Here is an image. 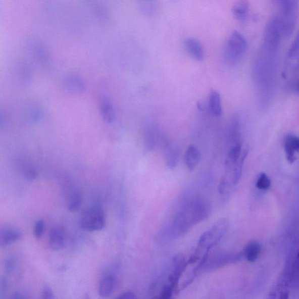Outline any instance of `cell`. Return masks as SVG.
I'll list each match as a JSON object with an SVG mask.
<instances>
[{"label": "cell", "mask_w": 299, "mask_h": 299, "mask_svg": "<svg viewBox=\"0 0 299 299\" xmlns=\"http://www.w3.org/2000/svg\"><path fill=\"white\" fill-rule=\"evenodd\" d=\"M202 156L201 152L196 145H190L185 153L184 159L187 168L192 171L195 169L201 162Z\"/></svg>", "instance_id": "cell-12"}, {"label": "cell", "mask_w": 299, "mask_h": 299, "mask_svg": "<svg viewBox=\"0 0 299 299\" xmlns=\"http://www.w3.org/2000/svg\"><path fill=\"white\" fill-rule=\"evenodd\" d=\"M297 91L299 93V79L298 80L297 84Z\"/></svg>", "instance_id": "cell-36"}, {"label": "cell", "mask_w": 299, "mask_h": 299, "mask_svg": "<svg viewBox=\"0 0 299 299\" xmlns=\"http://www.w3.org/2000/svg\"><path fill=\"white\" fill-rule=\"evenodd\" d=\"M22 237L21 231L10 227L2 228L0 231V246H6L20 240Z\"/></svg>", "instance_id": "cell-11"}, {"label": "cell", "mask_w": 299, "mask_h": 299, "mask_svg": "<svg viewBox=\"0 0 299 299\" xmlns=\"http://www.w3.org/2000/svg\"><path fill=\"white\" fill-rule=\"evenodd\" d=\"M188 265V262L186 261L185 257L182 254H179L174 258L173 261L174 272L169 278L170 284L173 287L174 291L178 289L179 279Z\"/></svg>", "instance_id": "cell-6"}, {"label": "cell", "mask_w": 299, "mask_h": 299, "mask_svg": "<svg viewBox=\"0 0 299 299\" xmlns=\"http://www.w3.org/2000/svg\"><path fill=\"white\" fill-rule=\"evenodd\" d=\"M117 279L112 274H108L103 276L99 285V294L102 297H107L113 293L117 286Z\"/></svg>", "instance_id": "cell-9"}, {"label": "cell", "mask_w": 299, "mask_h": 299, "mask_svg": "<svg viewBox=\"0 0 299 299\" xmlns=\"http://www.w3.org/2000/svg\"><path fill=\"white\" fill-rule=\"evenodd\" d=\"M279 7V18L281 24L283 37H289L292 34L296 27L298 0H275Z\"/></svg>", "instance_id": "cell-2"}, {"label": "cell", "mask_w": 299, "mask_h": 299, "mask_svg": "<svg viewBox=\"0 0 299 299\" xmlns=\"http://www.w3.org/2000/svg\"><path fill=\"white\" fill-rule=\"evenodd\" d=\"M271 181L270 179L265 173H261L256 182L258 188L261 190H267L270 188Z\"/></svg>", "instance_id": "cell-25"}, {"label": "cell", "mask_w": 299, "mask_h": 299, "mask_svg": "<svg viewBox=\"0 0 299 299\" xmlns=\"http://www.w3.org/2000/svg\"><path fill=\"white\" fill-rule=\"evenodd\" d=\"M248 150H245L242 153L240 159L238 160L237 163L235 164L233 167V183L234 185L238 184V183L240 180L243 165H244V161L248 155Z\"/></svg>", "instance_id": "cell-20"}, {"label": "cell", "mask_w": 299, "mask_h": 299, "mask_svg": "<svg viewBox=\"0 0 299 299\" xmlns=\"http://www.w3.org/2000/svg\"><path fill=\"white\" fill-rule=\"evenodd\" d=\"M82 204L81 196L78 193H74L70 196L68 202V210L71 212H75L78 211Z\"/></svg>", "instance_id": "cell-22"}, {"label": "cell", "mask_w": 299, "mask_h": 299, "mask_svg": "<svg viewBox=\"0 0 299 299\" xmlns=\"http://www.w3.org/2000/svg\"><path fill=\"white\" fill-rule=\"evenodd\" d=\"M230 146L228 152L227 165L235 166L241 156L242 145L241 140L229 141Z\"/></svg>", "instance_id": "cell-16"}, {"label": "cell", "mask_w": 299, "mask_h": 299, "mask_svg": "<svg viewBox=\"0 0 299 299\" xmlns=\"http://www.w3.org/2000/svg\"><path fill=\"white\" fill-rule=\"evenodd\" d=\"M261 252V246L257 241H252L246 245L243 254L246 260L255 262L259 259Z\"/></svg>", "instance_id": "cell-18"}, {"label": "cell", "mask_w": 299, "mask_h": 299, "mask_svg": "<svg viewBox=\"0 0 299 299\" xmlns=\"http://www.w3.org/2000/svg\"><path fill=\"white\" fill-rule=\"evenodd\" d=\"M290 274L289 271L283 273L278 282L271 292V298H288L290 283Z\"/></svg>", "instance_id": "cell-7"}, {"label": "cell", "mask_w": 299, "mask_h": 299, "mask_svg": "<svg viewBox=\"0 0 299 299\" xmlns=\"http://www.w3.org/2000/svg\"><path fill=\"white\" fill-rule=\"evenodd\" d=\"M208 107L211 114L214 117L219 118L223 115V108L221 96L218 91L214 89H211L209 93Z\"/></svg>", "instance_id": "cell-13"}, {"label": "cell", "mask_w": 299, "mask_h": 299, "mask_svg": "<svg viewBox=\"0 0 299 299\" xmlns=\"http://www.w3.org/2000/svg\"><path fill=\"white\" fill-rule=\"evenodd\" d=\"M211 212V205L207 201L197 200L190 202L175 215L170 228L171 236L181 237L195 224L207 219Z\"/></svg>", "instance_id": "cell-1"}, {"label": "cell", "mask_w": 299, "mask_h": 299, "mask_svg": "<svg viewBox=\"0 0 299 299\" xmlns=\"http://www.w3.org/2000/svg\"><path fill=\"white\" fill-rule=\"evenodd\" d=\"M290 283L293 287H299V252L291 269Z\"/></svg>", "instance_id": "cell-21"}, {"label": "cell", "mask_w": 299, "mask_h": 299, "mask_svg": "<svg viewBox=\"0 0 299 299\" xmlns=\"http://www.w3.org/2000/svg\"><path fill=\"white\" fill-rule=\"evenodd\" d=\"M44 231V222L43 220H39L36 222L34 227L35 237L39 239L42 236Z\"/></svg>", "instance_id": "cell-27"}, {"label": "cell", "mask_w": 299, "mask_h": 299, "mask_svg": "<svg viewBox=\"0 0 299 299\" xmlns=\"http://www.w3.org/2000/svg\"><path fill=\"white\" fill-rule=\"evenodd\" d=\"M7 289V282L6 278H0V296L6 292Z\"/></svg>", "instance_id": "cell-33"}, {"label": "cell", "mask_w": 299, "mask_h": 299, "mask_svg": "<svg viewBox=\"0 0 299 299\" xmlns=\"http://www.w3.org/2000/svg\"><path fill=\"white\" fill-rule=\"evenodd\" d=\"M42 297L44 299H54L55 295L53 290L49 286H46L42 291Z\"/></svg>", "instance_id": "cell-30"}, {"label": "cell", "mask_w": 299, "mask_h": 299, "mask_svg": "<svg viewBox=\"0 0 299 299\" xmlns=\"http://www.w3.org/2000/svg\"><path fill=\"white\" fill-rule=\"evenodd\" d=\"M118 298L133 299L136 298L135 294L132 291H125L119 295Z\"/></svg>", "instance_id": "cell-34"}, {"label": "cell", "mask_w": 299, "mask_h": 299, "mask_svg": "<svg viewBox=\"0 0 299 299\" xmlns=\"http://www.w3.org/2000/svg\"><path fill=\"white\" fill-rule=\"evenodd\" d=\"M16 260L13 257H9L5 261V269L7 274H10L14 270L16 266Z\"/></svg>", "instance_id": "cell-28"}, {"label": "cell", "mask_w": 299, "mask_h": 299, "mask_svg": "<svg viewBox=\"0 0 299 299\" xmlns=\"http://www.w3.org/2000/svg\"><path fill=\"white\" fill-rule=\"evenodd\" d=\"M174 291L173 287L170 285H167L164 287L160 294V297L162 298H170Z\"/></svg>", "instance_id": "cell-29"}, {"label": "cell", "mask_w": 299, "mask_h": 299, "mask_svg": "<svg viewBox=\"0 0 299 299\" xmlns=\"http://www.w3.org/2000/svg\"><path fill=\"white\" fill-rule=\"evenodd\" d=\"M65 233L61 227H55L50 231L48 244L54 251H59L64 247Z\"/></svg>", "instance_id": "cell-10"}, {"label": "cell", "mask_w": 299, "mask_h": 299, "mask_svg": "<svg viewBox=\"0 0 299 299\" xmlns=\"http://www.w3.org/2000/svg\"><path fill=\"white\" fill-rule=\"evenodd\" d=\"M102 107V111L105 120L108 122H113L115 119V114L111 105L107 102L103 101Z\"/></svg>", "instance_id": "cell-23"}, {"label": "cell", "mask_w": 299, "mask_h": 299, "mask_svg": "<svg viewBox=\"0 0 299 299\" xmlns=\"http://www.w3.org/2000/svg\"><path fill=\"white\" fill-rule=\"evenodd\" d=\"M27 298V296H25L23 293L20 292V291H17V292L14 293L12 295V296L11 297V299H24Z\"/></svg>", "instance_id": "cell-35"}, {"label": "cell", "mask_w": 299, "mask_h": 299, "mask_svg": "<svg viewBox=\"0 0 299 299\" xmlns=\"http://www.w3.org/2000/svg\"><path fill=\"white\" fill-rule=\"evenodd\" d=\"M155 133V131L151 128L147 129L146 132L145 133V144L147 145V147L150 149H152L155 145L156 136Z\"/></svg>", "instance_id": "cell-26"}, {"label": "cell", "mask_w": 299, "mask_h": 299, "mask_svg": "<svg viewBox=\"0 0 299 299\" xmlns=\"http://www.w3.org/2000/svg\"><path fill=\"white\" fill-rule=\"evenodd\" d=\"M166 161L167 165L170 169L176 167L178 163V151L176 148L172 144H168L165 151Z\"/></svg>", "instance_id": "cell-19"}, {"label": "cell", "mask_w": 299, "mask_h": 299, "mask_svg": "<svg viewBox=\"0 0 299 299\" xmlns=\"http://www.w3.org/2000/svg\"><path fill=\"white\" fill-rule=\"evenodd\" d=\"M184 45L185 50L191 57L197 61H203L204 59V49L203 44L195 37H188L185 39Z\"/></svg>", "instance_id": "cell-8"}, {"label": "cell", "mask_w": 299, "mask_h": 299, "mask_svg": "<svg viewBox=\"0 0 299 299\" xmlns=\"http://www.w3.org/2000/svg\"><path fill=\"white\" fill-rule=\"evenodd\" d=\"M229 227V221L227 219L223 218L217 222L210 230L214 238L215 245L222 240L224 235L226 234Z\"/></svg>", "instance_id": "cell-15"}, {"label": "cell", "mask_w": 299, "mask_h": 299, "mask_svg": "<svg viewBox=\"0 0 299 299\" xmlns=\"http://www.w3.org/2000/svg\"><path fill=\"white\" fill-rule=\"evenodd\" d=\"M284 148H285L287 160L290 164L294 163L296 160V157H295V152L296 151L287 136L285 138V143H284Z\"/></svg>", "instance_id": "cell-24"}, {"label": "cell", "mask_w": 299, "mask_h": 299, "mask_svg": "<svg viewBox=\"0 0 299 299\" xmlns=\"http://www.w3.org/2000/svg\"><path fill=\"white\" fill-rule=\"evenodd\" d=\"M25 177L29 181H32L36 177V171L32 168H29L25 171Z\"/></svg>", "instance_id": "cell-31"}, {"label": "cell", "mask_w": 299, "mask_h": 299, "mask_svg": "<svg viewBox=\"0 0 299 299\" xmlns=\"http://www.w3.org/2000/svg\"><path fill=\"white\" fill-rule=\"evenodd\" d=\"M243 257H244L243 253L218 256L214 258L209 263L207 262L203 268H205L206 270H214L225 266L226 265L240 261Z\"/></svg>", "instance_id": "cell-5"}, {"label": "cell", "mask_w": 299, "mask_h": 299, "mask_svg": "<svg viewBox=\"0 0 299 299\" xmlns=\"http://www.w3.org/2000/svg\"><path fill=\"white\" fill-rule=\"evenodd\" d=\"M232 13L235 19L244 22L249 16L250 5L248 0H238L232 7Z\"/></svg>", "instance_id": "cell-14"}, {"label": "cell", "mask_w": 299, "mask_h": 299, "mask_svg": "<svg viewBox=\"0 0 299 299\" xmlns=\"http://www.w3.org/2000/svg\"><path fill=\"white\" fill-rule=\"evenodd\" d=\"M140 12L145 17H151L156 14L158 7V0H137Z\"/></svg>", "instance_id": "cell-17"}, {"label": "cell", "mask_w": 299, "mask_h": 299, "mask_svg": "<svg viewBox=\"0 0 299 299\" xmlns=\"http://www.w3.org/2000/svg\"><path fill=\"white\" fill-rule=\"evenodd\" d=\"M106 224V219L103 211L95 207L85 211L80 221L81 229L88 231L102 230Z\"/></svg>", "instance_id": "cell-4"}, {"label": "cell", "mask_w": 299, "mask_h": 299, "mask_svg": "<svg viewBox=\"0 0 299 299\" xmlns=\"http://www.w3.org/2000/svg\"><path fill=\"white\" fill-rule=\"evenodd\" d=\"M248 43L245 37L234 31L228 38L224 51V59L228 66L237 65L246 53Z\"/></svg>", "instance_id": "cell-3"}, {"label": "cell", "mask_w": 299, "mask_h": 299, "mask_svg": "<svg viewBox=\"0 0 299 299\" xmlns=\"http://www.w3.org/2000/svg\"><path fill=\"white\" fill-rule=\"evenodd\" d=\"M289 138L291 144H292L295 151L299 152V138L293 134H289L287 136Z\"/></svg>", "instance_id": "cell-32"}]
</instances>
